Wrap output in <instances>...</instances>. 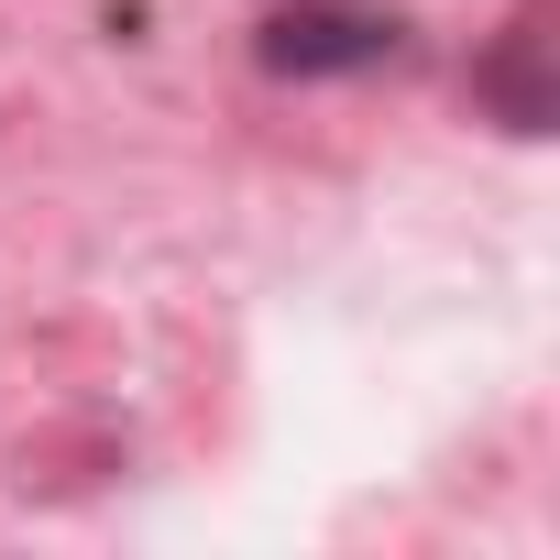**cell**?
Listing matches in <instances>:
<instances>
[{"mask_svg":"<svg viewBox=\"0 0 560 560\" xmlns=\"http://www.w3.org/2000/svg\"><path fill=\"white\" fill-rule=\"evenodd\" d=\"M264 78H363L396 56V23L385 12H341V0H298V12H275L253 34Z\"/></svg>","mask_w":560,"mask_h":560,"instance_id":"6da1fadb","label":"cell"},{"mask_svg":"<svg viewBox=\"0 0 560 560\" xmlns=\"http://www.w3.org/2000/svg\"><path fill=\"white\" fill-rule=\"evenodd\" d=\"M472 100L505 121V132H549L560 121V89H549V12H516L505 45L472 67Z\"/></svg>","mask_w":560,"mask_h":560,"instance_id":"7a4b0ae2","label":"cell"}]
</instances>
